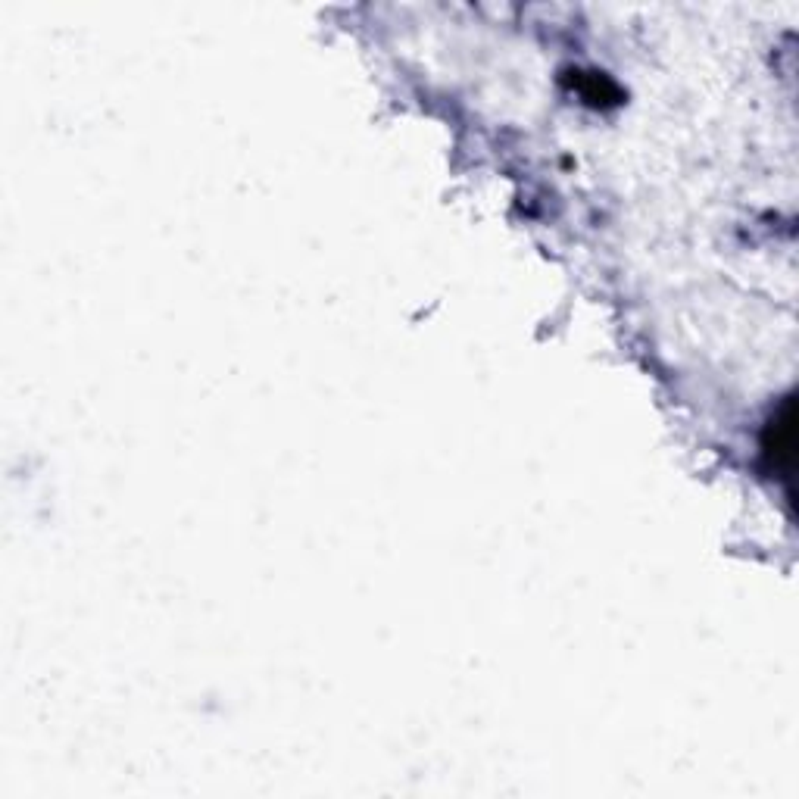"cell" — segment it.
<instances>
[{
	"label": "cell",
	"instance_id": "cell-1",
	"mask_svg": "<svg viewBox=\"0 0 799 799\" xmlns=\"http://www.w3.org/2000/svg\"><path fill=\"white\" fill-rule=\"evenodd\" d=\"M790 403L784 406V416L781 419H775L771 422V428H768V434H771V441H768V447H765V453H768V459L775 462V469H784V472H790V462H793V419H790Z\"/></svg>",
	"mask_w": 799,
	"mask_h": 799
}]
</instances>
